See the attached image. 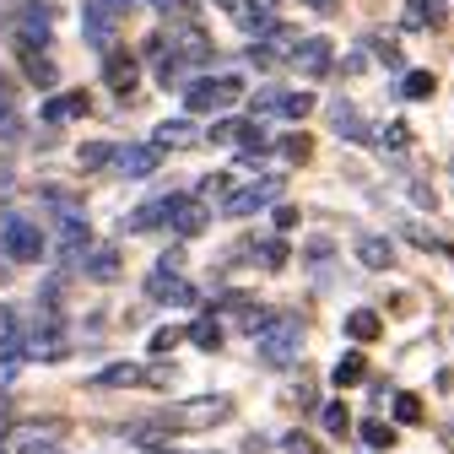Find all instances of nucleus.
<instances>
[{
	"label": "nucleus",
	"instance_id": "nucleus-47",
	"mask_svg": "<svg viewBox=\"0 0 454 454\" xmlns=\"http://www.w3.org/2000/svg\"><path fill=\"white\" fill-rule=\"evenodd\" d=\"M303 6H314V12H330V6H335V0H303Z\"/></svg>",
	"mask_w": 454,
	"mask_h": 454
},
{
	"label": "nucleus",
	"instance_id": "nucleus-38",
	"mask_svg": "<svg viewBox=\"0 0 454 454\" xmlns=\"http://www.w3.org/2000/svg\"><path fill=\"white\" fill-rule=\"evenodd\" d=\"M368 43H373V54H379V60H384L389 71H401V49H395L389 38H368Z\"/></svg>",
	"mask_w": 454,
	"mask_h": 454
},
{
	"label": "nucleus",
	"instance_id": "nucleus-14",
	"mask_svg": "<svg viewBox=\"0 0 454 454\" xmlns=\"http://www.w3.org/2000/svg\"><path fill=\"white\" fill-rule=\"evenodd\" d=\"M174 54H179L184 66H206V60H211V38L184 17V22H179V38H174Z\"/></svg>",
	"mask_w": 454,
	"mask_h": 454
},
{
	"label": "nucleus",
	"instance_id": "nucleus-16",
	"mask_svg": "<svg viewBox=\"0 0 454 454\" xmlns=\"http://www.w3.org/2000/svg\"><path fill=\"white\" fill-rule=\"evenodd\" d=\"M330 125H335V136L340 141H373V130H368V120H363V114L352 108V103H330Z\"/></svg>",
	"mask_w": 454,
	"mask_h": 454
},
{
	"label": "nucleus",
	"instance_id": "nucleus-17",
	"mask_svg": "<svg viewBox=\"0 0 454 454\" xmlns=\"http://www.w3.org/2000/svg\"><path fill=\"white\" fill-rule=\"evenodd\" d=\"M87 216L82 211H60V254H87Z\"/></svg>",
	"mask_w": 454,
	"mask_h": 454
},
{
	"label": "nucleus",
	"instance_id": "nucleus-8",
	"mask_svg": "<svg viewBox=\"0 0 454 454\" xmlns=\"http://www.w3.org/2000/svg\"><path fill=\"white\" fill-rule=\"evenodd\" d=\"M114 168H120L125 179H152L162 168V146L157 141H136V146H120L114 152Z\"/></svg>",
	"mask_w": 454,
	"mask_h": 454
},
{
	"label": "nucleus",
	"instance_id": "nucleus-24",
	"mask_svg": "<svg viewBox=\"0 0 454 454\" xmlns=\"http://www.w3.org/2000/svg\"><path fill=\"white\" fill-rule=\"evenodd\" d=\"M443 0H406V27H438Z\"/></svg>",
	"mask_w": 454,
	"mask_h": 454
},
{
	"label": "nucleus",
	"instance_id": "nucleus-4",
	"mask_svg": "<svg viewBox=\"0 0 454 454\" xmlns=\"http://www.w3.org/2000/svg\"><path fill=\"white\" fill-rule=\"evenodd\" d=\"M239 92H244L239 76H200V82L184 87V108H190V114H216V108H227V103H239Z\"/></svg>",
	"mask_w": 454,
	"mask_h": 454
},
{
	"label": "nucleus",
	"instance_id": "nucleus-30",
	"mask_svg": "<svg viewBox=\"0 0 454 454\" xmlns=\"http://www.w3.org/2000/svg\"><path fill=\"white\" fill-rule=\"evenodd\" d=\"M379 146H395V152H401L406 141H411V125L406 120H389V125H379V136H373Z\"/></svg>",
	"mask_w": 454,
	"mask_h": 454
},
{
	"label": "nucleus",
	"instance_id": "nucleus-39",
	"mask_svg": "<svg viewBox=\"0 0 454 454\" xmlns=\"http://www.w3.org/2000/svg\"><path fill=\"white\" fill-rule=\"evenodd\" d=\"M363 438H368L373 449H384V443H395V427H384V422H363Z\"/></svg>",
	"mask_w": 454,
	"mask_h": 454
},
{
	"label": "nucleus",
	"instance_id": "nucleus-43",
	"mask_svg": "<svg viewBox=\"0 0 454 454\" xmlns=\"http://www.w3.org/2000/svg\"><path fill=\"white\" fill-rule=\"evenodd\" d=\"M287 157L303 162V157H309V136H287Z\"/></svg>",
	"mask_w": 454,
	"mask_h": 454
},
{
	"label": "nucleus",
	"instance_id": "nucleus-41",
	"mask_svg": "<svg viewBox=\"0 0 454 454\" xmlns=\"http://www.w3.org/2000/svg\"><path fill=\"white\" fill-rule=\"evenodd\" d=\"M206 141H216V146H233V120H216V125L206 130Z\"/></svg>",
	"mask_w": 454,
	"mask_h": 454
},
{
	"label": "nucleus",
	"instance_id": "nucleus-23",
	"mask_svg": "<svg viewBox=\"0 0 454 454\" xmlns=\"http://www.w3.org/2000/svg\"><path fill=\"white\" fill-rule=\"evenodd\" d=\"M379 330H384V325H379L373 309H352V314H347V335L363 340V347H368V340H379Z\"/></svg>",
	"mask_w": 454,
	"mask_h": 454
},
{
	"label": "nucleus",
	"instance_id": "nucleus-2",
	"mask_svg": "<svg viewBox=\"0 0 454 454\" xmlns=\"http://www.w3.org/2000/svg\"><path fill=\"white\" fill-rule=\"evenodd\" d=\"M0 254L6 260H43V227L33 216H0Z\"/></svg>",
	"mask_w": 454,
	"mask_h": 454
},
{
	"label": "nucleus",
	"instance_id": "nucleus-33",
	"mask_svg": "<svg viewBox=\"0 0 454 454\" xmlns=\"http://www.w3.org/2000/svg\"><path fill=\"white\" fill-rule=\"evenodd\" d=\"M433 87H438L433 71H406V87H401V92H406V98H433Z\"/></svg>",
	"mask_w": 454,
	"mask_h": 454
},
{
	"label": "nucleus",
	"instance_id": "nucleus-10",
	"mask_svg": "<svg viewBox=\"0 0 454 454\" xmlns=\"http://www.w3.org/2000/svg\"><path fill=\"white\" fill-rule=\"evenodd\" d=\"M49 33H54V12L49 6H22V17H17V49H38V43H49Z\"/></svg>",
	"mask_w": 454,
	"mask_h": 454
},
{
	"label": "nucleus",
	"instance_id": "nucleus-13",
	"mask_svg": "<svg viewBox=\"0 0 454 454\" xmlns=\"http://www.w3.org/2000/svg\"><path fill=\"white\" fill-rule=\"evenodd\" d=\"M293 66L303 76H325L330 71V38H293Z\"/></svg>",
	"mask_w": 454,
	"mask_h": 454
},
{
	"label": "nucleus",
	"instance_id": "nucleus-36",
	"mask_svg": "<svg viewBox=\"0 0 454 454\" xmlns=\"http://www.w3.org/2000/svg\"><path fill=\"white\" fill-rule=\"evenodd\" d=\"M120 433H125V438H130V443H146V449H152V443H157V422H125V427H120Z\"/></svg>",
	"mask_w": 454,
	"mask_h": 454
},
{
	"label": "nucleus",
	"instance_id": "nucleus-5",
	"mask_svg": "<svg viewBox=\"0 0 454 454\" xmlns=\"http://www.w3.org/2000/svg\"><path fill=\"white\" fill-rule=\"evenodd\" d=\"M120 6L114 0H87V12H82V33H87V43L98 49V54H108L114 43H120Z\"/></svg>",
	"mask_w": 454,
	"mask_h": 454
},
{
	"label": "nucleus",
	"instance_id": "nucleus-20",
	"mask_svg": "<svg viewBox=\"0 0 454 454\" xmlns=\"http://www.w3.org/2000/svg\"><path fill=\"white\" fill-rule=\"evenodd\" d=\"M22 71H27V82H33V87H54V82H60L54 60H49V54H38V49H22Z\"/></svg>",
	"mask_w": 454,
	"mask_h": 454
},
{
	"label": "nucleus",
	"instance_id": "nucleus-1",
	"mask_svg": "<svg viewBox=\"0 0 454 454\" xmlns=\"http://www.w3.org/2000/svg\"><path fill=\"white\" fill-rule=\"evenodd\" d=\"M249 335H254L260 363H270V368H287V363H298V352H303V319H298V314H265Z\"/></svg>",
	"mask_w": 454,
	"mask_h": 454
},
{
	"label": "nucleus",
	"instance_id": "nucleus-3",
	"mask_svg": "<svg viewBox=\"0 0 454 454\" xmlns=\"http://www.w3.org/2000/svg\"><path fill=\"white\" fill-rule=\"evenodd\" d=\"M227 417H233V401H227V395H195V401H179L162 422L168 427H216Z\"/></svg>",
	"mask_w": 454,
	"mask_h": 454
},
{
	"label": "nucleus",
	"instance_id": "nucleus-48",
	"mask_svg": "<svg viewBox=\"0 0 454 454\" xmlns=\"http://www.w3.org/2000/svg\"><path fill=\"white\" fill-rule=\"evenodd\" d=\"M6 184H12V168H6V162H0V190H6Z\"/></svg>",
	"mask_w": 454,
	"mask_h": 454
},
{
	"label": "nucleus",
	"instance_id": "nucleus-34",
	"mask_svg": "<svg viewBox=\"0 0 454 454\" xmlns=\"http://www.w3.org/2000/svg\"><path fill=\"white\" fill-rule=\"evenodd\" d=\"M395 422H422V401H417V395H395Z\"/></svg>",
	"mask_w": 454,
	"mask_h": 454
},
{
	"label": "nucleus",
	"instance_id": "nucleus-37",
	"mask_svg": "<svg viewBox=\"0 0 454 454\" xmlns=\"http://www.w3.org/2000/svg\"><path fill=\"white\" fill-rule=\"evenodd\" d=\"M227 190H233V174H216V179H206V184H200V195H195V200H216V195H227Z\"/></svg>",
	"mask_w": 454,
	"mask_h": 454
},
{
	"label": "nucleus",
	"instance_id": "nucleus-25",
	"mask_svg": "<svg viewBox=\"0 0 454 454\" xmlns=\"http://www.w3.org/2000/svg\"><path fill=\"white\" fill-rule=\"evenodd\" d=\"M190 340H195L200 352H216V347H222V319H216V314H200V319L190 325Z\"/></svg>",
	"mask_w": 454,
	"mask_h": 454
},
{
	"label": "nucleus",
	"instance_id": "nucleus-32",
	"mask_svg": "<svg viewBox=\"0 0 454 454\" xmlns=\"http://www.w3.org/2000/svg\"><path fill=\"white\" fill-rule=\"evenodd\" d=\"M22 136V120H17V108H12V98L0 92V141H17Z\"/></svg>",
	"mask_w": 454,
	"mask_h": 454
},
{
	"label": "nucleus",
	"instance_id": "nucleus-44",
	"mask_svg": "<svg viewBox=\"0 0 454 454\" xmlns=\"http://www.w3.org/2000/svg\"><path fill=\"white\" fill-rule=\"evenodd\" d=\"M146 6H152V12H162V17H174V12H184L179 0H146Z\"/></svg>",
	"mask_w": 454,
	"mask_h": 454
},
{
	"label": "nucleus",
	"instance_id": "nucleus-42",
	"mask_svg": "<svg viewBox=\"0 0 454 454\" xmlns=\"http://www.w3.org/2000/svg\"><path fill=\"white\" fill-rule=\"evenodd\" d=\"M281 260H287V244H281V239H265V265H281Z\"/></svg>",
	"mask_w": 454,
	"mask_h": 454
},
{
	"label": "nucleus",
	"instance_id": "nucleus-7",
	"mask_svg": "<svg viewBox=\"0 0 454 454\" xmlns=\"http://www.w3.org/2000/svg\"><path fill=\"white\" fill-rule=\"evenodd\" d=\"M54 427H43V422H22V427H12V433H0V454H49L54 449Z\"/></svg>",
	"mask_w": 454,
	"mask_h": 454
},
{
	"label": "nucleus",
	"instance_id": "nucleus-15",
	"mask_svg": "<svg viewBox=\"0 0 454 454\" xmlns=\"http://www.w3.org/2000/svg\"><path fill=\"white\" fill-rule=\"evenodd\" d=\"M206 222H211V211H206V200H179L174 206V216H168V227H174L179 239H195V233H206Z\"/></svg>",
	"mask_w": 454,
	"mask_h": 454
},
{
	"label": "nucleus",
	"instance_id": "nucleus-45",
	"mask_svg": "<svg viewBox=\"0 0 454 454\" xmlns=\"http://www.w3.org/2000/svg\"><path fill=\"white\" fill-rule=\"evenodd\" d=\"M287 449H293V454H319V449H314L309 438H287Z\"/></svg>",
	"mask_w": 454,
	"mask_h": 454
},
{
	"label": "nucleus",
	"instance_id": "nucleus-22",
	"mask_svg": "<svg viewBox=\"0 0 454 454\" xmlns=\"http://www.w3.org/2000/svg\"><path fill=\"white\" fill-rule=\"evenodd\" d=\"M82 270H87L92 281H120V254H114V249H92V254L82 260Z\"/></svg>",
	"mask_w": 454,
	"mask_h": 454
},
{
	"label": "nucleus",
	"instance_id": "nucleus-9",
	"mask_svg": "<svg viewBox=\"0 0 454 454\" xmlns=\"http://www.w3.org/2000/svg\"><path fill=\"white\" fill-rule=\"evenodd\" d=\"M103 82L120 92V98H130L136 92V82H141V66H136V54H125V49H108L103 54Z\"/></svg>",
	"mask_w": 454,
	"mask_h": 454
},
{
	"label": "nucleus",
	"instance_id": "nucleus-29",
	"mask_svg": "<svg viewBox=\"0 0 454 454\" xmlns=\"http://www.w3.org/2000/svg\"><path fill=\"white\" fill-rule=\"evenodd\" d=\"M309 108H314L309 92H281V98H276V114H287V120H303Z\"/></svg>",
	"mask_w": 454,
	"mask_h": 454
},
{
	"label": "nucleus",
	"instance_id": "nucleus-40",
	"mask_svg": "<svg viewBox=\"0 0 454 454\" xmlns=\"http://www.w3.org/2000/svg\"><path fill=\"white\" fill-rule=\"evenodd\" d=\"M179 340H184L179 330H157V335H152V352H157V357H168V352L179 347Z\"/></svg>",
	"mask_w": 454,
	"mask_h": 454
},
{
	"label": "nucleus",
	"instance_id": "nucleus-19",
	"mask_svg": "<svg viewBox=\"0 0 454 454\" xmlns=\"http://www.w3.org/2000/svg\"><path fill=\"white\" fill-rule=\"evenodd\" d=\"M152 141H157V146H162V152H168V146H174V152H179V146H195V141H200V130H195V125H190V120H162V125H157V136H152Z\"/></svg>",
	"mask_w": 454,
	"mask_h": 454
},
{
	"label": "nucleus",
	"instance_id": "nucleus-21",
	"mask_svg": "<svg viewBox=\"0 0 454 454\" xmlns=\"http://www.w3.org/2000/svg\"><path fill=\"white\" fill-rule=\"evenodd\" d=\"M357 260H363L368 270H389V265H395V244H389V239H357Z\"/></svg>",
	"mask_w": 454,
	"mask_h": 454
},
{
	"label": "nucleus",
	"instance_id": "nucleus-26",
	"mask_svg": "<svg viewBox=\"0 0 454 454\" xmlns=\"http://www.w3.org/2000/svg\"><path fill=\"white\" fill-rule=\"evenodd\" d=\"M146 379V368H136V363H120V368H103V373H92V389H108V384H141Z\"/></svg>",
	"mask_w": 454,
	"mask_h": 454
},
{
	"label": "nucleus",
	"instance_id": "nucleus-12",
	"mask_svg": "<svg viewBox=\"0 0 454 454\" xmlns=\"http://www.w3.org/2000/svg\"><path fill=\"white\" fill-rule=\"evenodd\" d=\"M184 195H162V200H146L141 211H130L125 216V233H152V227H168V216H174V206H179Z\"/></svg>",
	"mask_w": 454,
	"mask_h": 454
},
{
	"label": "nucleus",
	"instance_id": "nucleus-18",
	"mask_svg": "<svg viewBox=\"0 0 454 454\" xmlns=\"http://www.w3.org/2000/svg\"><path fill=\"white\" fill-rule=\"evenodd\" d=\"M76 114H87V92H60V98L43 103V120L49 125H66V120H76Z\"/></svg>",
	"mask_w": 454,
	"mask_h": 454
},
{
	"label": "nucleus",
	"instance_id": "nucleus-6",
	"mask_svg": "<svg viewBox=\"0 0 454 454\" xmlns=\"http://www.w3.org/2000/svg\"><path fill=\"white\" fill-rule=\"evenodd\" d=\"M276 195H281V179H276V174L260 179V184H249V190H227V195H222V216H254V211H265Z\"/></svg>",
	"mask_w": 454,
	"mask_h": 454
},
{
	"label": "nucleus",
	"instance_id": "nucleus-31",
	"mask_svg": "<svg viewBox=\"0 0 454 454\" xmlns=\"http://www.w3.org/2000/svg\"><path fill=\"white\" fill-rule=\"evenodd\" d=\"M330 379H335L340 389H347V384H357V379H363V352H347V357L335 363V373H330Z\"/></svg>",
	"mask_w": 454,
	"mask_h": 454
},
{
	"label": "nucleus",
	"instance_id": "nucleus-27",
	"mask_svg": "<svg viewBox=\"0 0 454 454\" xmlns=\"http://www.w3.org/2000/svg\"><path fill=\"white\" fill-rule=\"evenodd\" d=\"M233 146H244V152H265V146H270V136H265L254 120H233Z\"/></svg>",
	"mask_w": 454,
	"mask_h": 454
},
{
	"label": "nucleus",
	"instance_id": "nucleus-49",
	"mask_svg": "<svg viewBox=\"0 0 454 454\" xmlns=\"http://www.w3.org/2000/svg\"><path fill=\"white\" fill-rule=\"evenodd\" d=\"M449 443H454V433H449Z\"/></svg>",
	"mask_w": 454,
	"mask_h": 454
},
{
	"label": "nucleus",
	"instance_id": "nucleus-35",
	"mask_svg": "<svg viewBox=\"0 0 454 454\" xmlns=\"http://www.w3.org/2000/svg\"><path fill=\"white\" fill-rule=\"evenodd\" d=\"M347 427H352L347 406H325V433H335V438H347Z\"/></svg>",
	"mask_w": 454,
	"mask_h": 454
},
{
	"label": "nucleus",
	"instance_id": "nucleus-28",
	"mask_svg": "<svg viewBox=\"0 0 454 454\" xmlns=\"http://www.w3.org/2000/svg\"><path fill=\"white\" fill-rule=\"evenodd\" d=\"M114 152H120V146H108V141H92V146H82V152H76V162L87 168V174H98V168H108V162H114Z\"/></svg>",
	"mask_w": 454,
	"mask_h": 454
},
{
	"label": "nucleus",
	"instance_id": "nucleus-46",
	"mask_svg": "<svg viewBox=\"0 0 454 454\" xmlns=\"http://www.w3.org/2000/svg\"><path fill=\"white\" fill-rule=\"evenodd\" d=\"M146 454H184V449H168V443H152Z\"/></svg>",
	"mask_w": 454,
	"mask_h": 454
},
{
	"label": "nucleus",
	"instance_id": "nucleus-11",
	"mask_svg": "<svg viewBox=\"0 0 454 454\" xmlns=\"http://www.w3.org/2000/svg\"><path fill=\"white\" fill-rule=\"evenodd\" d=\"M146 298L152 303H195V287H190L179 270H152L146 276Z\"/></svg>",
	"mask_w": 454,
	"mask_h": 454
}]
</instances>
